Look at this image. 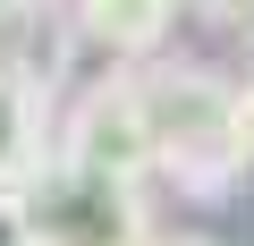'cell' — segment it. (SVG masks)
<instances>
[{"mask_svg":"<svg viewBox=\"0 0 254 246\" xmlns=\"http://www.w3.org/2000/svg\"><path fill=\"white\" fill-rule=\"evenodd\" d=\"M136 93H144V119H153L161 170H178L187 187H229V170L246 162L237 85H220L212 68H153V77H136Z\"/></svg>","mask_w":254,"mask_h":246,"instance_id":"obj_1","label":"cell"},{"mask_svg":"<svg viewBox=\"0 0 254 246\" xmlns=\"http://www.w3.org/2000/svg\"><path fill=\"white\" fill-rule=\"evenodd\" d=\"M0 246H34V229H26V195H17V187H0Z\"/></svg>","mask_w":254,"mask_h":246,"instance_id":"obj_6","label":"cell"},{"mask_svg":"<svg viewBox=\"0 0 254 246\" xmlns=\"http://www.w3.org/2000/svg\"><path fill=\"white\" fill-rule=\"evenodd\" d=\"M60 162L102 170V178H127V187H144V170H161V145H153V119H144L136 77H110V85H93V93L68 110Z\"/></svg>","mask_w":254,"mask_h":246,"instance_id":"obj_3","label":"cell"},{"mask_svg":"<svg viewBox=\"0 0 254 246\" xmlns=\"http://www.w3.org/2000/svg\"><path fill=\"white\" fill-rule=\"evenodd\" d=\"M153 246H212V238H153Z\"/></svg>","mask_w":254,"mask_h":246,"instance_id":"obj_9","label":"cell"},{"mask_svg":"<svg viewBox=\"0 0 254 246\" xmlns=\"http://www.w3.org/2000/svg\"><path fill=\"white\" fill-rule=\"evenodd\" d=\"M17 195H26L34 246H153L144 187H127V178L76 170V162H43Z\"/></svg>","mask_w":254,"mask_h":246,"instance_id":"obj_2","label":"cell"},{"mask_svg":"<svg viewBox=\"0 0 254 246\" xmlns=\"http://www.w3.org/2000/svg\"><path fill=\"white\" fill-rule=\"evenodd\" d=\"M203 9H212L220 26H254V0H203Z\"/></svg>","mask_w":254,"mask_h":246,"instance_id":"obj_7","label":"cell"},{"mask_svg":"<svg viewBox=\"0 0 254 246\" xmlns=\"http://www.w3.org/2000/svg\"><path fill=\"white\" fill-rule=\"evenodd\" d=\"M237 145L254 153V85H237Z\"/></svg>","mask_w":254,"mask_h":246,"instance_id":"obj_8","label":"cell"},{"mask_svg":"<svg viewBox=\"0 0 254 246\" xmlns=\"http://www.w3.org/2000/svg\"><path fill=\"white\" fill-rule=\"evenodd\" d=\"M170 17H178V0H76V26H85L93 43L127 51V60H144V51L170 34Z\"/></svg>","mask_w":254,"mask_h":246,"instance_id":"obj_4","label":"cell"},{"mask_svg":"<svg viewBox=\"0 0 254 246\" xmlns=\"http://www.w3.org/2000/svg\"><path fill=\"white\" fill-rule=\"evenodd\" d=\"M43 170V93L0 68V187H26Z\"/></svg>","mask_w":254,"mask_h":246,"instance_id":"obj_5","label":"cell"},{"mask_svg":"<svg viewBox=\"0 0 254 246\" xmlns=\"http://www.w3.org/2000/svg\"><path fill=\"white\" fill-rule=\"evenodd\" d=\"M17 9H34V0H0V17H17Z\"/></svg>","mask_w":254,"mask_h":246,"instance_id":"obj_10","label":"cell"}]
</instances>
